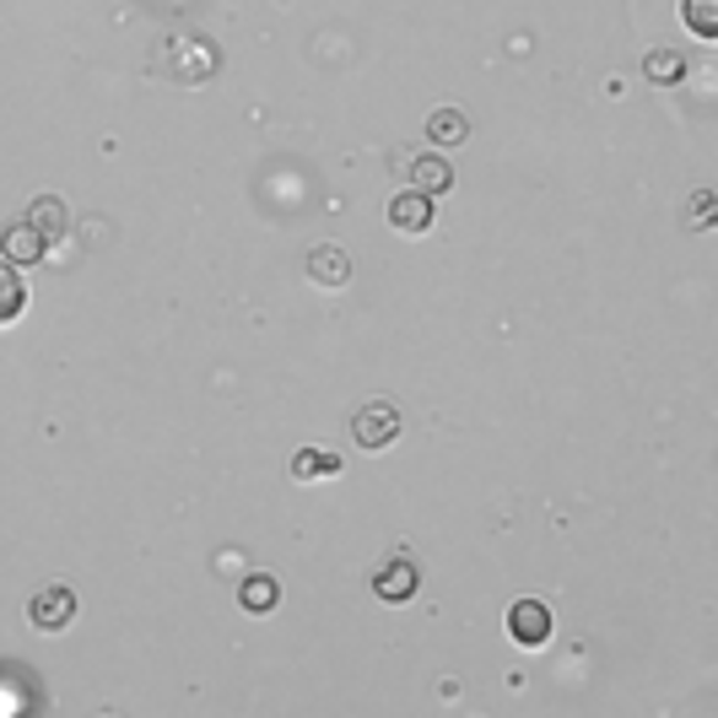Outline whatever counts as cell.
<instances>
[{"label": "cell", "instance_id": "6da1fadb", "mask_svg": "<svg viewBox=\"0 0 718 718\" xmlns=\"http://www.w3.org/2000/svg\"><path fill=\"white\" fill-rule=\"evenodd\" d=\"M152 65H157V76H168L178 86H201L216 76V49L206 39H168L157 54H152Z\"/></svg>", "mask_w": 718, "mask_h": 718}, {"label": "cell", "instance_id": "7a4b0ae2", "mask_svg": "<svg viewBox=\"0 0 718 718\" xmlns=\"http://www.w3.org/2000/svg\"><path fill=\"white\" fill-rule=\"evenodd\" d=\"M417 589H422V567H417V556L389 551L379 567H373V594H379V599H389V605L417 599Z\"/></svg>", "mask_w": 718, "mask_h": 718}, {"label": "cell", "instance_id": "3957f363", "mask_svg": "<svg viewBox=\"0 0 718 718\" xmlns=\"http://www.w3.org/2000/svg\"><path fill=\"white\" fill-rule=\"evenodd\" d=\"M351 438H357L362 449H383V443H394V438H400V411H394L389 400H362L357 417H351Z\"/></svg>", "mask_w": 718, "mask_h": 718}, {"label": "cell", "instance_id": "277c9868", "mask_svg": "<svg viewBox=\"0 0 718 718\" xmlns=\"http://www.w3.org/2000/svg\"><path fill=\"white\" fill-rule=\"evenodd\" d=\"M71 616H76V594L65 589V584H43V589L28 599V622H33L39 633H65Z\"/></svg>", "mask_w": 718, "mask_h": 718}, {"label": "cell", "instance_id": "5b68a950", "mask_svg": "<svg viewBox=\"0 0 718 718\" xmlns=\"http://www.w3.org/2000/svg\"><path fill=\"white\" fill-rule=\"evenodd\" d=\"M507 633L519 648H546L551 643V611L541 599H519L513 611H507Z\"/></svg>", "mask_w": 718, "mask_h": 718}, {"label": "cell", "instance_id": "8992f818", "mask_svg": "<svg viewBox=\"0 0 718 718\" xmlns=\"http://www.w3.org/2000/svg\"><path fill=\"white\" fill-rule=\"evenodd\" d=\"M406 189H422V195H449L454 189V163L438 157V152H422L406 163Z\"/></svg>", "mask_w": 718, "mask_h": 718}, {"label": "cell", "instance_id": "52a82bcc", "mask_svg": "<svg viewBox=\"0 0 718 718\" xmlns=\"http://www.w3.org/2000/svg\"><path fill=\"white\" fill-rule=\"evenodd\" d=\"M389 227H394V233H427V227H432V195L400 189V195L389 201Z\"/></svg>", "mask_w": 718, "mask_h": 718}, {"label": "cell", "instance_id": "ba28073f", "mask_svg": "<svg viewBox=\"0 0 718 718\" xmlns=\"http://www.w3.org/2000/svg\"><path fill=\"white\" fill-rule=\"evenodd\" d=\"M0 244H6V259H11V265H39L43 254H49V238H43L28 216H22V222H11Z\"/></svg>", "mask_w": 718, "mask_h": 718}, {"label": "cell", "instance_id": "9c48e42d", "mask_svg": "<svg viewBox=\"0 0 718 718\" xmlns=\"http://www.w3.org/2000/svg\"><path fill=\"white\" fill-rule=\"evenodd\" d=\"M308 276L319 281V287H346L351 281V259L340 244H319V249L308 254Z\"/></svg>", "mask_w": 718, "mask_h": 718}, {"label": "cell", "instance_id": "30bf717a", "mask_svg": "<svg viewBox=\"0 0 718 718\" xmlns=\"http://www.w3.org/2000/svg\"><path fill=\"white\" fill-rule=\"evenodd\" d=\"M28 314V281L11 259H0V325H17Z\"/></svg>", "mask_w": 718, "mask_h": 718}, {"label": "cell", "instance_id": "8fae6325", "mask_svg": "<svg viewBox=\"0 0 718 718\" xmlns=\"http://www.w3.org/2000/svg\"><path fill=\"white\" fill-rule=\"evenodd\" d=\"M28 222L39 227V233L49 238V244L71 233V212H65V201H54V195H39V201L28 206Z\"/></svg>", "mask_w": 718, "mask_h": 718}, {"label": "cell", "instance_id": "7c38bea8", "mask_svg": "<svg viewBox=\"0 0 718 718\" xmlns=\"http://www.w3.org/2000/svg\"><path fill=\"white\" fill-rule=\"evenodd\" d=\"M465 135H470V120L460 109H432V114H427V141H432V146H460Z\"/></svg>", "mask_w": 718, "mask_h": 718}, {"label": "cell", "instance_id": "4fadbf2b", "mask_svg": "<svg viewBox=\"0 0 718 718\" xmlns=\"http://www.w3.org/2000/svg\"><path fill=\"white\" fill-rule=\"evenodd\" d=\"M276 599H281V584H276L270 573H249V578L238 584V605H244V611H259V616H265V611H276Z\"/></svg>", "mask_w": 718, "mask_h": 718}, {"label": "cell", "instance_id": "5bb4252c", "mask_svg": "<svg viewBox=\"0 0 718 718\" xmlns=\"http://www.w3.org/2000/svg\"><path fill=\"white\" fill-rule=\"evenodd\" d=\"M287 470H293L297 481H325V475H340V460L330 449H297Z\"/></svg>", "mask_w": 718, "mask_h": 718}, {"label": "cell", "instance_id": "9a60e30c", "mask_svg": "<svg viewBox=\"0 0 718 718\" xmlns=\"http://www.w3.org/2000/svg\"><path fill=\"white\" fill-rule=\"evenodd\" d=\"M643 71H648V82H659V86H670L686 76V60L680 54H670V49H654L648 60H643Z\"/></svg>", "mask_w": 718, "mask_h": 718}, {"label": "cell", "instance_id": "2e32d148", "mask_svg": "<svg viewBox=\"0 0 718 718\" xmlns=\"http://www.w3.org/2000/svg\"><path fill=\"white\" fill-rule=\"evenodd\" d=\"M680 11H686V28H691L697 39H714L718 33V0H686Z\"/></svg>", "mask_w": 718, "mask_h": 718}]
</instances>
